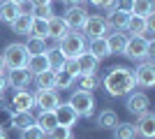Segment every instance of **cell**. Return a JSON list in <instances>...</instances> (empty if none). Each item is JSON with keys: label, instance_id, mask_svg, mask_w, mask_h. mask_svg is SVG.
I'll return each instance as SVG.
<instances>
[{"label": "cell", "instance_id": "obj_35", "mask_svg": "<svg viewBox=\"0 0 155 139\" xmlns=\"http://www.w3.org/2000/svg\"><path fill=\"white\" fill-rule=\"evenodd\" d=\"M46 139H72V127L56 125L53 130H49V132H46Z\"/></svg>", "mask_w": 155, "mask_h": 139}, {"label": "cell", "instance_id": "obj_10", "mask_svg": "<svg viewBox=\"0 0 155 139\" xmlns=\"http://www.w3.org/2000/svg\"><path fill=\"white\" fill-rule=\"evenodd\" d=\"M32 102H35V107H39V111H53L60 104V98L56 88H49V91L32 93Z\"/></svg>", "mask_w": 155, "mask_h": 139}, {"label": "cell", "instance_id": "obj_45", "mask_svg": "<svg viewBox=\"0 0 155 139\" xmlns=\"http://www.w3.org/2000/svg\"><path fill=\"white\" fill-rule=\"evenodd\" d=\"M0 139H9V137H7V132L2 130V125H0Z\"/></svg>", "mask_w": 155, "mask_h": 139}, {"label": "cell", "instance_id": "obj_2", "mask_svg": "<svg viewBox=\"0 0 155 139\" xmlns=\"http://www.w3.org/2000/svg\"><path fill=\"white\" fill-rule=\"evenodd\" d=\"M153 49H155V42H146L143 37L139 35H130L127 37V44L123 49V56L134 63H141V60H153Z\"/></svg>", "mask_w": 155, "mask_h": 139}, {"label": "cell", "instance_id": "obj_14", "mask_svg": "<svg viewBox=\"0 0 155 139\" xmlns=\"http://www.w3.org/2000/svg\"><path fill=\"white\" fill-rule=\"evenodd\" d=\"M32 93L30 91H16L12 102H9V111H32Z\"/></svg>", "mask_w": 155, "mask_h": 139}, {"label": "cell", "instance_id": "obj_12", "mask_svg": "<svg viewBox=\"0 0 155 139\" xmlns=\"http://www.w3.org/2000/svg\"><path fill=\"white\" fill-rule=\"evenodd\" d=\"M137 134L141 139H153L155 137V114L150 111H143L141 116H137V125H134Z\"/></svg>", "mask_w": 155, "mask_h": 139}, {"label": "cell", "instance_id": "obj_36", "mask_svg": "<svg viewBox=\"0 0 155 139\" xmlns=\"http://www.w3.org/2000/svg\"><path fill=\"white\" fill-rule=\"evenodd\" d=\"M21 139H46V134H44L42 127L30 125V127H26V130H21Z\"/></svg>", "mask_w": 155, "mask_h": 139}, {"label": "cell", "instance_id": "obj_41", "mask_svg": "<svg viewBox=\"0 0 155 139\" xmlns=\"http://www.w3.org/2000/svg\"><path fill=\"white\" fill-rule=\"evenodd\" d=\"M63 2H67V5H79V7H84L88 0H63Z\"/></svg>", "mask_w": 155, "mask_h": 139}, {"label": "cell", "instance_id": "obj_17", "mask_svg": "<svg viewBox=\"0 0 155 139\" xmlns=\"http://www.w3.org/2000/svg\"><path fill=\"white\" fill-rule=\"evenodd\" d=\"M35 125V116L32 111H9V127L14 130H26V127Z\"/></svg>", "mask_w": 155, "mask_h": 139}, {"label": "cell", "instance_id": "obj_19", "mask_svg": "<svg viewBox=\"0 0 155 139\" xmlns=\"http://www.w3.org/2000/svg\"><path fill=\"white\" fill-rule=\"evenodd\" d=\"M127 37L130 35L125 30H111L107 35V44H109V51L111 53H123L125 44H127Z\"/></svg>", "mask_w": 155, "mask_h": 139}, {"label": "cell", "instance_id": "obj_31", "mask_svg": "<svg viewBox=\"0 0 155 139\" xmlns=\"http://www.w3.org/2000/svg\"><path fill=\"white\" fill-rule=\"evenodd\" d=\"M143 30H146V19H143V16H137V14H130L127 26H125V33H130V35H141Z\"/></svg>", "mask_w": 155, "mask_h": 139}, {"label": "cell", "instance_id": "obj_46", "mask_svg": "<svg viewBox=\"0 0 155 139\" xmlns=\"http://www.w3.org/2000/svg\"><path fill=\"white\" fill-rule=\"evenodd\" d=\"M12 2H14V5H19V7H21L23 2H28V0H12Z\"/></svg>", "mask_w": 155, "mask_h": 139}, {"label": "cell", "instance_id": "obj_26", "mask_svg": "<svg viewBox=\"0 0 155 139\" xmlns=\"http://www.w3.org/2000/svg\"><path fill=\"white\" fill-rule=\"evenodd\" d=\"M26 70L30 74H39L49 70V60H46V53H39V56H28L26 60Z\"/></svg>", "mask_w": 155, "mask_h": 139}, {"label": "cell", "instance_id": "obj_34", "mask_svg": "<svg viewBox=\"0 0 155 139\" xmlns=\"http://www.w3.org/2000/svg\"><path fill=\"white\" fill-rule=\"evenodd\" d=\"M30 35H32V37H42V40H49V28H46V21H44V19H37V16H32Z\"/></svg>", "mask_w": 155, "mask_h": 139}, {"label": "cell", "instance_id": "obj_37", "mask_svg": "<svg viewBox=\"0 0 155 139\" xmlns=\"http://www.w3.org/2000/svg\"><path fill=\"white\" fill-rule=\"evenodd\" d=\"M32 16H37V19H44V21H49L51 16H56V12H53V5L32 7Z\"/></svg>", "mask_w": 155, "mask_h": 139}, {"label": "cell", "instance_id": "obj_27", "mask_svg": "<svg viewBox=\"0 0 155 139\" xmlns=\"http://www.w3.org/2000/svg\"><path fill=\"white\" fill-rule=\"evenodd\" d=\"M95 123H97V127H102V130H114L120 121H118V114H116V111L104 109V111H100V116H97Z\"/></svg>", "mask_w": 155, "mask_h": 139}, {"label": "cell", "instance_id": "obj_22", "mask_svg": "<svg viewBox=\"0 0 155 139\" xmlns=\"http://www.w3.org/2000/svg\"><path fill=\"white\" fill-rule=\"evenodd\" d=\"M74 86H77V91L93 93L100 86V79H97V74H77L74 77Z\"/></svg>", "mask_w": 155, "mask_h": 139}, {"label": "cell", "instance_id": "obj_4", "mask_svg": "<svg viewBox=\"0 0 155 139\" xmlns=\"http://www.w3.org/2000/svg\"><path fill=\"white\" fill-rule=\"evenodd\" d=\"M67 104L77 111L79 118H91L95 114V98L93 93H86V91H74L67 100Z\"/></svg>", "mask_w": 155, "mask_h": 139}, {"label": "cell", "instance_id": "obj_24", "mask_svg": "<svg viewBox=\"0 0 155 139\" xmlns=\"http://www.w3.org/2000/svg\"><path fill=\"white\" fill-rule=\"evenodd\" d=\"M19 14H21V7L14 5L12 0L0 2V21H2V23H7V26H9V23H12V21L19 16Z\"/></svg>", "mask_w": 155, "mask_h": 139}, {"label": "cell", "instance_id": "obj_40", "mask_svg": "<svg viewBox=\"0 0 155 139\" xmlns=\"http://www.w3.org/2000/svg\"><path fill=\"white\" fill-rule=\"evenodd\" d=\"M32 7H44V5H53V0H30Z\"/></svg>", "mask_w": 155, "mask_h": 139}, {"label": "cell", "instance_id": "obj_29", "mask_svg": "<svg viewBox=\"0 0 155 139\" xmlns=\"http://www.w3.org/2000/svg\"><path fill=\"white\" fill-rule=\"evenodd\" d=\"M35 125L42 127V130H44V134H46L49 130H53V127L58 125V121H56V114H53V111H39V116L35 118Z\"/></svg>", "mask_w": 155, "mask_h": 139}, {"label": "cell", "instance_id": "obj_13", "mask_svg": "<svg viewBox=\"0 0 155 139\" xmlns=\"http://www.w3.org/2000/svg\"><path fill=\"white\" fill-rule=\"evenodd\" d=\"M53 114H56L58 125H65V127H74V125H77V121H79L77 111H74V109H72L67 102H60V104L53 109Z\"/></svg>", "mask_w": 155, "mask_h": 139}, {"label": "cell", "instance_id": "obj_20", "mask_svg": "<svg viewBox=\"0 0 155 139\" xmlns=\"http://www.w3.org/2000/svg\"><path fill=\"white\" fill-rule=\"evenodd\" d=\"M46 28H49V37H51V40H56V42L63 40L65 35L70 33V30H67V26H65V21H63V16H58V14L46 21Z\"/></svg>", "mask_w": 155, "mask_h": 139}, {"label": "cell", "instance_id": "obj_15", "mask_svg": "<svg viewBox=\"0 0 155 139\" xmlns=\"http://www.w3.org/2000/svg\"><path fill=\"white\" fill-rule=\"evenodd\" d=\"M74 65H77L79 74H95L97 67H100V60H97L95 56H91L88 51H84L79 58H74Z\"/></svg>", "mask_w": 155, "mask_h": 139}, {"label": "cell", "instance_id": "obj_8", "mask_svg": "<svg viewBox=\"0 0 155 139\" xmlns=\"http://www.w3.org/2000/svg\"><path fill=\"white\" fill-rule=\"evenodd\" d=\"M84 37H91V40H95V37H107V33H111V28L107 26V21H104V16H100V14H88V19H86L84 23Z\"/></svg>", "mask_w": 155, "mask_h": 139}, {"label": "cell", "instance_id": "obj_43", "mask_svg": "<svg viewBox=\"0 0 155 139\" xmlns=\"http://www.w3.org/2000/svg\"><path fill=\"white\" fill-rule=\"evenodd\" d=\"M5 102H7V98H5V91H0V107H5Z\"/></svg>", "mask_w": 155, "mask_h": 139}, {"label": "cell", "instance_id": "obj_42", "mask_svg": "<svg viewBox=\"0 0 155 139\" xmlns=\"http://www.w3.org/2000/svg\"><path fill=\"white\" fill-rule=\"evenodd\" d=\"M7 88V79H5V74H0V91H5Z\"/></svg>", "mask_w": 155, "mask_h": 139}, {"label": "cell", "instance_id": "obj_1", "mask_svg": "<svg viewBox=\"0 0 155 139\" xmlns=\"http://www.w3.org/2000/svg\"><path fill=\"white\" fill-rule=\"evenodd\" d=\"M102 86L107 91V95H111V98H125L127 93H132L137 88L134 72L125 65H114V67H109V72L104 74Z\"/></svg>", "mask_w": 155, "mask_h": 139}, {"label": "cell", "instance_id": "obj_18", "mask_svg": "<svg viewBox=\"0 0 155 139\" xmlns=\"http://www.w3.org/2000/svg\"><path fill=\"white\" fill-rule=\"evenodd\" d=\"M127 19H130V14L118 12V9H107V14H104V21H107V26H109L111 30H125Z\"/></svg>", "mask_w": 155, "mask_h": 139}, {"label": "cell", "instance_id": "obj_38", "mask_svg": "<svg viewBox=\"0 0 155 139\" xmlns=\"http://www.w3.org/2000/svg\"><path fill=\"white\" fill-rule=\"evenodd\" d=\"M132 2H134V0H114V7H111V9H118V12L132 14Z\"/></svg>", "mask_w": 155, "mask_h": 139}, {"label": "cell", "instance_id": "obj_44", "mask_svg": "<svg viewBox=\"0 0 155 139\" xmlns=\"http://www.w3.org/2000/svg\"><path fill=\"white\" fill-rule=\"evenodd\" d=\"M0 74H5V60H2V56H0Z\"/></svg>", "mask_w": 155, "mask_h": 139}, {"label": "cell", "instance_id": "obj_32", "mask_svg": "<svg viewBox=\"0 0 155 139\" xmlns=\"http://www.w3.org/2000/svg\"><path fill=\"white\" fill-rule=\"evenodd\" d=\"M72 86H74V74H72L67 67L58 70V72H56V91H58V88L67 91V88H72Z\"/></svg>", "mask_w": 155, "mask_h": 139}, {"label": "cell", "instance_id": "obj_5", "mask_svg": "<svg viewBox=\"0 0 155 139\" xmlns=\"http://www.w3.org/2000/svg\"><path fill=\"white\" fill-rule=\"evenodd\" d=\"M2 60H5V67L7 70H16V67H26V60H28V51L21 42H12L2 49Z\"/></svg>", "mask_w": 155, "mask_h": 139}, {"label": "cell", "instance_id": "obj_23", "mask_svg": "<svg viewBox=\"0 0 155 139\" xmlns=\"http://www.w3.org/2000/svg\"><path fill=\"white\" fill-rule=\"evenodd\" d=\"M12 26V33L14 35H30V26H32V14H23L21 12L16 19L9 23Z\"/></svg>", "mask_w": 155, "mask_h": 139}, {"label": "cell", "instance_id": "obj_9", "mask_svg": "<svg viewBox=\"0 0 155 139\" xmlns=\"http://www.w3.org/2000/svg\"><path fill=\"white\" fill-rule=\"evenodd\" d=\"M125 107H127V111L130 114H134V116H141L143 111H148L150 109V100H148V95L143 91H132V93H127L125 95Z\"/></svg>", "mask_w": 155, "mask_h": 139}, {"label": "cell", "instance_id": "obj_30", "mask_svg": "<svg viewBox=\"0 0 155 139\" xmlns=\"http://www.w3.org/2000/svg\"><path fill=\"white\" fill-rule=\"evenodd\" d=\"M155 12V0H134L132 2V14H137V16H150V14Z\"/></svg>", "mask_w": 155, "mask_h": 139}, {"label": "cell", "instance_id": "obj_16", "mask_svg": "<svg viewBox=\"0 0 155 139\" xmlns=\"http://www.w3.org/2000/svg\"><path fill=\"white\" fill-rule=\"evenodd\" d=\"M86 51L91 53V56H95L100 63H102L104 58H109V56H111L109 44H107V37H95V40H91L88 44H86Z\"/></svg>", "mask_w": 155, "mask_h": 139}, {"label": "cell", "instance_id": "obj_33", "mask_svg": "<svg viewBox=\"0 0 155 139\" xmlns=\"http://www.w3.org/2000/svg\"><path fill=\"white\" fill-rule=\"evenodd\" d=\"M114 139H137V130L132 123H118L114 127Z\"/></svg>", "mask_w": 155, "mask_h": 139}, {"label": "cell", "instance_id": "obj_39", "mask_svg": "<svg viewBox=\"0 0 155 139\" xmlns=\"http://www.w3.org/2000/svg\"><path fill=\"white\" fill-rule=\"evenodd\" d=\"M88 2H91L93 7H97V9H104V12L114 7V0H88Z\"/></svg>", "mask_w": 155, "mask_h": 139}, {"label": "cell", "instance_id": "obj_11", "mask_svg": "<svg viewBox=\"0 0 155 139\" xmlns=\"http://www.w3.org/2000/svg\"><path fill=\"white\" fill-rule=\"evenodd\" d=\"M7 86L14 88V91H28V86L32 84V74L28 72L26 67H16V70H9L7 72Z\"/></svg>", "mask_w": 155, "mask_h": 139}, {"label": "cell", "instance_id": "obj_28", "mask_svg": "<svg viewBox=\"0 0 155 139\" xmlns=\"http://www.w3.org/2000/svg\"><path fill=\"white\" fill-rule=\"evenodd\" d=\"M23 46H26L28 56H39V53H46V49H49L46 40H42V37H32V35H28V40H26Z\"/></svg>", "mask_w": 155, "mask_h": 139}, {"label": "cell", "instance_id": "obj_21", "mask_svg": "<svg viewBox=\"0 0 155 139\" xmlns=\"http://www.w3.org/2000/svg\"><path fill=\"white\" fill-rule=\"evenodd\" d=\"M32 81L37 91H49V88H56V72L53 70H44L39 74H32Z\"/></svg>", "mask_w": 155, "mask_h": 139}, {"label": "cell", "instance_id": "obj_7", "mask_svg": "<svg viewBox=\"0 0 155 139\" xmlns=\"http://www.w3.org/2000/svg\"><path fill=\"white\" fill-rule=\"evenodd\" d=\"M86 19H88V12H86L84 7H79V5H70L65 9V14H63V21H65V26H67L70 33H81Z\"/></svg>", "mask_w": 155, "mask_h": 139}, {"label": "cell", "instance_id": "obj_3", "mask_svg": "<svg viewBox=\"0 0 155 139\" xmlns=\"http://www.w3.org/2000/svg\"><path fill=\"white\" fill-rule=\"evenodd\" d=\"M58 51L65 56V60H74L86 51V37L81 33H67L63 40L56 42Z\"/></svg>", "mask_w": 155, "mask_h": 139}, {"label": "cell", "instance_id": "obj_6", "mask_svg": "<svg viewBox=\"0 0 155 139\" xmlns=\"http://www.w3.org/2000/svg\"><path fill=\"white\" fill-rule=\"evenodd\" d=\"M134 72V84L139 88H153L155 86V60H141Z\"/></svg>", "mask_w": 155, "mask_h": 139}, {"label": "cell", "instance_id": "obj_25", "mask_svg": "<svg viewBox=\"0 0 155 139\" xmlns=\"http://www.w3.org/2000/svg\"><path fill=\"white\" fill-rule=\"evenodd\" d=\"M46 60H49V70H53V72H58V70H63V67H65V56L58 51L56 42L46 49Z\"/></svg>", "mask_w": 155, "mask_h": 139}]
</instances>
